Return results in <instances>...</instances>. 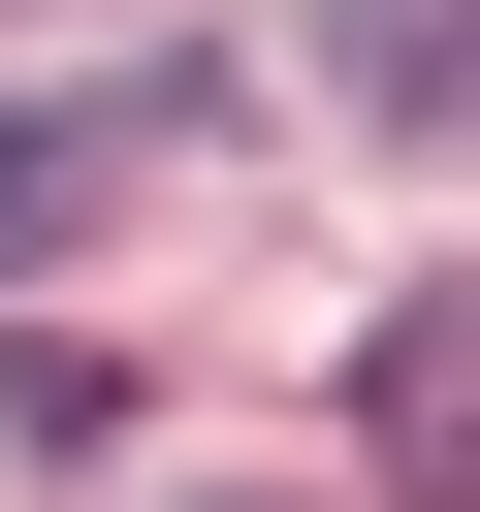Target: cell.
Instances as JSON below:
<instances>
[{
  "label": "cell",
  "instance_id": "obj_2",
  "mask_svg": "<svg viewBox=\"0 0 480 512\" xmlns=\"http://www.w3.org/2000/svg\"><path fill=\"white\" fill-rule=\"evenodd\" d=\"M32 224H64V128H0V288H32Z\"/></svg>",
  "mask_w": 480,
  "mask_h": 512
},
{
  "label": "cell",
  "instance_id": "obj_1",
  "mask_svg": "<svg viewBox=\"0 0 480 512\" xmlns=\"http://www.w3.org/2000/svg\"><path fill=\"white\" fill-rule=\"evenodd\" d=\"M352 448H384V480H448V448H480V320H448V288L352 352Z\"/></svg>",
  "mask_w": 480,
  "mask_h": 512
}]
</instances>
